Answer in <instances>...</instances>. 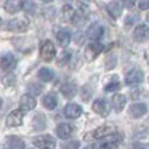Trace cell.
<instances>
[{
    "label": "cell",
    "instance_id": "cell-27",
    "mask_svg": "<svg viewBox=\"0 0 149 149\" xmlns=\"http://www.w3.org/2000/svg\"><path fill=\"white\" fill-rule=\"evenodd\" d=\"M69 58H71V54L67 53V52H64V53H61V54L57 57V64H58L60 67H64V65H67Z\"/></svg>",
    "mask_w": 149,
    "mask_h": 149
},
{
    "label": "cell",
    "instance_id": "cell-14",
    "mask_svg": "<svg viewBox=\"0 0 149 149\" xmlns=\"http://www.w3.org/2000/svg\"><path fill=\"white\" fill-rule=\"evenodd\" d=\"M148 111L145 103H134L133 106L130 107V115L133 118H141L142 115H145Z\"/></svg>",
    "mask_w": 149,
    "mask_h": 149
},
{
    "label": "cell",
    "instance_id": "cell-1",
    "mask_svg": "<svg viewBox=\"0 0 149 149\" xmlns=\"http://www.w3.org/2000/svg\"><path fill=\"white\" fill-rule=\"evenodd\" d=\"M4 27L14 33H23L29 29V20L23 19V18H16V19H11L6 22Z\"/></svg>",
    "mask_w": 149,
    "mask_h": 149
},
{
    "label": "cell",
    "instance_id": "cell-32",
    "mask_svg": "<svg viewBox=\"0 0 149 149\" xmlns=\"http://www.w3.org/2000/svg\"><path fill=\"white\" fill-rule=\"evenodd\" d=\"M138 7L141 10H149V0H142L138 3Z\"/></svg>",
    "mask_w": 149,
    "mask_h": 149
},
{
    "label": "cell",
    "instance_id": "cell-6",
    "mask_svg": "<svg viewBox=\"0 0 149 149\" xmlns=\"http://www.w3.org/2000/svg\"><path fill=\"white\" fill-rule=\"evenodd\" d=\"M103 52V45L99 42H91L86 49V57L88 61H92Z\"/></svg>",
    "mask_w": 149,
    "mask_h": 149
},
{
    "label": "cell",
    "instance_id": "cell-28",
    "mask_svg": "<svg viewBox=\"0 0 149 149\" xmlns=\"http://www.w3.org/2000/svg\"><path fill=\"white\" fill-rule=\"evenodd\" d=\"M121 88V83L118 81L117 79H114V81H110L109 84H106V87H104V91H107V92H111V91H117Z\"/></svg>",
    "mask_w": 149,
    "mask_h": 149
},
{
    "label": "cell",
    "instance_id": "cell-34",
    "mask_svg": "<svg viewBox=\"0 0 149 149\" xmlns=\"http://www.w3.org/2000/svg\"><path fill=\"white\" fill-rule=\"evenodd\" d=\"M1 104H3V99L0 98V109H1Z\"/></svg>",
    "mask_w": 149,
    "mask_h": 149
},
{
    "label": "cell",
    "instance_id": "cell-26",
    "mask_svg": "<svg viewBox=\"0 0 149 149\" xmlns=\"http://www.w3.org/2000/svg\"><path fill=\"white\" fill-rule=\"evenodd\" d=\"M74 15V11L73 8H72L71 4H65L63 7V19L64 20H72Z\"/></svg>",
    "mask_w": 149,
    "mask_h": 149
},
{
    "label": "cell",
    "instance_id": "cell-19",
    "mask_svg": "<svg viewBox=\"0 0 149 149\" xmlns=\"http://www.w3.org/2000/svg\"><path fill=\"white\" fill-rule=\"evenodd\" d=\"M107 12H109V15L114 19H117L118 16L121 15L122 12V6L121 3H118V1H111L109 6H107Z\"/></svg>",
    "mask_w": 149,
    "mask_h": 149
},
{
    "label": "cell",
    "instance_id": "cell-13",
    "mask_svg": "<svg viewBox=\"0 0 149 149\" xmlns=\"http://www.w3.org/2000/svg\"><path fill=\"white\" fill-rule=\"evenodd\" d=\"M56 133L58 136L60 138H63V140H67L72 136L73 133V127H72L69 123H60L57 126V129H56Z\"/></svg>",
    "mask_w": 149,
    "mask_h": 149
},
{
    "label": "cell",
    "instance_id": "cell-29",
    "mask_svg": "<svg viewBox=\"0 0 149 149\" xmlns=\"http://www.w3.org/2000/svg\"><path fill=\"white\" fill-rule=\"evenodd\" d=\"M1 81L6 87H12V84H15V76L14 74H6L3 79H1Z\"/></svg>",
    "mask_w": 149,
    "mask_h": 149
},
{
    "label": "cell",
    "instance_id": "cell-7",
    "mask_svg": "<svg viewBox=\"0 0 149 149\" xmlns=\"http://www.w3.org/2000/svg\"><path fill=\"white\" fill-rule=\"evenodd\" d=\"M115 126L114 125H102L99 126L98 129L94 130V133H92V137L94 138H107L109 136H111V134L115 133Z\"/></svg>",
    "mask_w": 149,
    "mask_h": 149
},
{
    "label": "cell",
    "instance_id": "cell-8",
    "mask_svg": "<svg viewBox=\"0 0 149 149\" xmlns=\"http://www.w3.org/2000/svg\"><path fill=\"white\" fill-rule=\"evenodd\" d=\"M19 106H20V110L23 111V113H26V111L33 110V109L37 106V100L31 95H29V94L23 95L19 100Z\"/></svg>",
    "mask_w": 149,
    "mask_h": 149
},
{
    "label": "cell",
    "instance_id": "cell-21",
    "mask_svg": "<svg viewBox=\"0 0 149 149\" xmlns=\"http://www.w3.org/2000/svg\"><path fill=\"white\" fill-rule=\"evenodd\" d=\"M42 104L46 107L47 110H53V109H56V106H57V96L53 94L46 95V96L42 99Z\"/></svg>",
    "mask_w": 149,
    "mask_h": 149
},
{
    "label": "cell",
    "instance_id": "cell-35",
    "mask_svg": "<svg viewBox=\"0 0 149 149\" xmlns=\"http://www.w3.org/2000/svg\"><path fill=\"white\" fill-rule=\"evenodd\" d=\"M146 20H148V22H149V14H148V15H146Z\"/></svg>",
    "mask_w": 149,
    "mask_h": 149
},
{
    "label": "cell",
    "instance_id": "cell-25",
    "mask_svg": "<svg viewBox=\"0 0 149 149\" xmlns=\"http://www.w3.org/2000/svg\"><path fill=\"white\" fill-rule=\"evenodd\" d=\"M27 91H29V95L31 96H37L42 92V86L39 83H36V81H31L27 84Z\"/></svg>",
    "mask_w": 149,
    "mask_h": 149
},
{
    "label": "cell",
    "instance_id": "cell-23",
    "mask_svg": "<svg viewBox=\"0 0 149 149\" xmlns=\"http://www.w3.org/2000/svg\"><path fill=\"white\" fill-rule=\"evenodd\" d=\"M38 77L42 80V81H52L53 77H54V73L52 69L49 68H41L38 71Z\"/></svg>",
    "mask_w": 149,
    "mask_h": 149
},
{
    "label": "cell",
    "instance_id": "cell-33",
    "mask_svg": "<svg viewBox=\"0 0 149 149\" xmlns=\"http://www.w3.org/2000/svg\"><path fill=\"white\" fill-rule=\"evenodd\" d=\"M133 149H146L145 146H142L141 144H136V145H134V148Z\"/></svg>",
    "mask_w": 149,
    "mask_h": 149
},
{
    "label": "cell",
    "instance_id": "cell-30",
    "mask_svg": "<svg viewBox=\"0 0 149 149\" xmlns=\"http://www.w3.org/2000/svg\"><path fill=\"white\" fill-rule=\"evenodd\" d=\"M79 146H80L79 141H68L63 144V149H79Z\"/></svg>",
    "mask_w": 149,
    "mask_h": 149
},
{
    "label": "cell",
    "instance_id": "cell-36",
    "mask_svg": "<svg viewBox=\"0 0 149 149\" xmlns=\"http://www.w3.org/2000/svg\"><path fill=\"white\" fill-rule=\"evenodd\" d=\"M0 26H1V19H0Z\"/></svg>",
    "mask_w": 149,
    "mask_h": 149
},
{
    "label": "cell",
    "instance_id": "cell-12",
    "mask_svg": "<svg viewBox=\"0 0 149 149\" xmlns=\"http://www.w3.org/2000/svg\"><path fill=\"white\" fill-rule=\"evenodd\" d=\"M92 109L96 114H99L100 117H107L109 115V104H107L106 100H103V99H98V100H95L94 104H92Z\"/></svg>",
    "mask_w": 149,
    "mask_h": 149
},
{
    "label": "cell",
    "instance_id": "cell-31",
    "mask_svg": "<svg viewBox=\"0 0 149 149\" xmlns=\"http://www.w3.org/2000/svg\"><path fill=\"white\" fill-rule=\"evenodd\" d=\"M117 65V58H115V56H111V61L109 58H107V63H106V69L109 71V69H113L114 67Z\"/></svg>",
    "mask_w": 149,
    "mask_h": 149
},
{
    "label": "cell",
    "instance_id": "cell-5",
    "mask_svg": "<svg viewBox=\"0 0 149 149\" xmlns=\"http://www.w3.org/2000/svg\"><path fill=\"white\" fill-rule=\"evenodd\" d=\"M23 111L20 110H14L12 113L8 114L7 119H6V123H7L8 127H16V126H20L23 123Z\"/></svg>",
    "mask_w": 149,
    "mask_h": 149
},
{
    "label": "cell",
    "instance_id": "cell-22",
    "mask_svg": "<svg viewBox=\"0 0 149 149\" xmlns=\"http://www.w3.org/2000/svg\"><path fill=\"white\" fill-rule=\"evenodd\" d=\"M20 8H22L26 14H30V15H34L37 12V4L34 3V1H30V0L20 1Z\"/></svg>",
    "mask_w": 149,
    "mask_h": 149
},
{
    "label": "cell",
    "instance_id": "cell-11",
    "mask_svg": "<svg viewBox=\"0 0 149 149\" xmlns=\"http://www.w3.org/2000/svg\"><path fill=\"white\" fill-rule=\"evenodd\" d=\"M64 113H65V115L68 118L74 119V118H79L81 115L83 109H81V106H79L76 103H69V104H67V106L64 107Z\"/></svg>",
    "mask_w": 149,
    "mask_h": 149
},
{
    "label": "cell",
    "instance_id": "cell-2",
    "mask_svg": "<svg viewBox=\"0 0 149 149\" xmlns=\"http://www.w3.org/2000/svg\"><path fill=\"white\" fill-rule=\"evenodd\" d=\"M33 144L41 149H54L56 148V140L50 134H41L37 136L33 140Z\"/></svg>",
    "mask_w": 149,
    "mask_h": 149
},
{
    "label": "cell",
    "instance_id": "cell-20",
    "mask_svg": "<svg viewBox=\"0 0 149 149\" xmlns=\"http://www.w3.org/2000/svg\"><path fill=\"white\" fill-rule=\"evenodd\" d=\"M61 92H63L64 96H67V98L71 99L77 94V87L74 86V84H71V83H67V84H64V86L61 87Z\"/></svg>",
    "mask_w": 149,
    "mask_h": 149
},
{
    "label": "cell",
    "instance_id": "cell-24",
    "mask_svg": "<svg viewBox=\"0 0 149 149\" xmlns=\"http://www.w3.org/2000/svg\"><path fill=\"white\" fill-rule=\"evenodd\" d=\"M4 10L10 14H16L20 10V1L16 0H8L7 3L4 4Z\"/></svg>",
    "mask_w": 149,
    "mask_h": 149
},
{
    "label": "cell",
    "instance_id": "cell-15",
    "mask_svg": "<svg viewBox=\"0 0 149 149\" xmlns=\"http://www.w3.org/2000/svg\"><path fill=\"white\" fill-rule=\"evenodd\" d=\"M103 33H104L103 26L99 23H92L90 26V29H88V37L91 39H94V42H95V39H99L103 36Z\"/></svg>",
    "mask_w": 149,
    "mask_h": 149
},
{
    "label": "cell",
    "instance_id": "cell-4",
    "mask_svg": "<svg viewBox=\"0 0 149 149\" xmlns=\"http://www.w3.org/2000/svg\"><path fill=\"white\" fill-rule=\"evenodd\" d=\"M144 80V73H142L141 69L138 68H134L130 72H127V74L125 76V83L127 86H136V84H140V83Z\"/></svg>",
    "mask_w": 149,
    "mask_h": 149
},
{
    "label": "cell",
    "instance_id": "cell-18",
    "mask_svg": "<svg viewBox=\"0 0 149 149\" xmlns=\"http://www.w3.org/2000/svg\"><path fill=\"white\" fill-rule=\"evenodd\" d=\"M7 145L10 149H23L24 142L18 136H10V137H7Z\"/></svg>",
    "mask_w": 149,
    "mask_h": 149
},
{
    "label": "cell",
    "instance_id": "cell-10",
    "mask_svg": "<svg viewBox=\"0 0 149 149\" xmlns=\"http://www.w3.org/2000/svg\"><path fill=\"white\" fill-rule=\"evenodd\" d=\"M15 67H16V58L12 54L7 53V54L0 57V68L3 71H11Z\"/></svg>",
    "mask_w": 149,
    "mask_h": 149
},
{
    "label": "cell",
    "instance_id": "cell-17",
    "mask_svg": "<svg viewBox=\"0 0 149 149\" xmlns=\"http://www.w3.org/2000/svg\"><path fill=\"white\" fill-rule=\"evenodd\" d=\"M56 38L58 41V43L61 45L63 47H67L69 43H71V39H72V36L71 33L68 30H60L57 34H56Z\"/></svg>",
    "mask_w": 149,
    "mask_h": 149
},
{
    "label": "cell",
    "instance_id": "cell-3",
    "mask_svg": "<svg viewBox=\"0 0 149 149\" xmlns=\"http://www.w3.org/2000/svg\"><path fill=\"white\" fill-rule=\"evenodd\" d=\"M39 54H41V58L45 60V61H52V60L56 57V46L54 43L46 39L45 42H42L41 45V49H39Z\"/></svg>",
    "mask_w": 149,
    "mask_h": 149
},
{
    "label": "cell",
    "instance_id": "cell-9",
    "mask_svg": "<svg viewBox=\"0 0 149 149\" xmlns=\"http://www.w3.org/2000/svg\"><path fill=\"white\" fill-rule=\"evenodd\" d=\"M133 38L136 39L137 42H145V41H149V27H146L144 24L137 26L133 31Z\"/></svg>",
    "mask_w": 149,
    "mask_h": 149
},
{
    "label": "cell",
    "instance_id": "cell-16",
    "mask_svg": "<svg viewBox=\"0 0 149 149\" xmlns=\"http://www.w3.org/2000/svg\"><path fill=\"white\" fill-rule=\"evenodd\" d=\"M111 104H113L114 110L117 111V113H121V111L123 110L125 104H126V98H125V95H121V94L114 95L113 99H111Z\"/></svg>",
    "mask_w": 149,
    "mask_h": 149
}]
</instances>
